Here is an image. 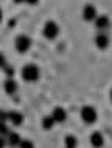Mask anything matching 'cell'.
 I'll list each match as a JSON object with an SVG mask.
<instances>
[{
    "label": "cell",
    "instance_id": "obj_8",
    "mask_svg": "<svg viewBox=\"0 0 112 148\" xmlns=\"http://www.w3.org/2000/svg\"><path fill=\"white\" fill-rule=\"evenodd\" d=\"M51 117L55 119V122L56 123H62V122H66V119H67V112H66V109L64 108H55L53 109V112H51Z\"/></svg>",
    "mask_w": 112,
    "mask_h": 148
},
{
    "label": "cell",
    "instance_id": "obj_20",
    "mask_svg": "<svg viewBox=\"0 0 112 148\" xmlns=\"http://www.w3.org/2000/svg\"><path fill=\"white\" fill-rule=\"evenodd\" d=\"M111 101H112V90H111Z\"/></svg>",
    "mask_w": 112,
    "mask_h": 148
},
{
    "label": "cell",
    "instance_id": "obj_5",
    "mask_svg": "<svg viewBox=\"0 0 112 148\" xmlns=\"http://www.w3.org/2000/svg\"><path fill=\"white\" fill-rule=\"evenodd\" d=\"M97 8L94 5H86L83 8V19L86 22H95V19H97Z\"/></svg>",
    "mask_w": 112,
    "mask_h": 148
},
{
    "label": "cell",
    "instance_id": "obj_9",
    "mask_svg": "<svg viewBox=\"0 0 112 148\" xmlns=\"http://www.w3.org/2000/svg\"><path fill=\"white\" fill-rule=\"evenodd\" d=\"M109 25H111V21H109L107 16H98V17L95 19V27H97L100 31L107 30V28H109Z\"/></svg>",
    "mask_w": 112,
    "mask_h": 148
},
{
    "label": "cell",
    "instance_id": "obj_12",
    "mask_svg": "<svg viewBox=\"0 0 112 148\" xmlns=\"http://www.w3.org/2000/svg\"><path fill=\"white\" fill-rule=\"evenodd\" d=\"M20 142H22V139L17 133H10L8 134V143H10V147H19Z\"/></svg>",
    "mask_w": 112,
    "mask_h": 148
},
{
    "label": "cell",
    "instance_id": "obj_1",
    "mask_svg": "<svg viewBox=\"0 0 112 148\" xmlns=\"http://www.w3.org/2000/svg\"><path fill=\"white\" fill-rule=\"evenodd\" d=\"M20 75H22L23 81L34 83V81H38V79H39V77H41V72H39L38 66H34V64H27V66L22 69Z\"/></svg>",
    "mask_w": 112,
    "mask_h": 148
},
{
    "label": "cell",
    "instance_id": "obj_13",
    "mask_svg": "<svg viewBox=\"0 0 112 148\" xmlns=\"http://www.w3.org/2000/svg\"><path fill=\"white\" fill-rule=\"evenodd\" d=\"M55 123L56 122H55V119L51 117V115H47V117L42 119V128H44V130H51Z\"/></svg>",
    "mask_w": 112,
    "mask_h": 148
},
{
    "label": "cell",
    "instance_id": "obj_11",
    "mask_svg": "<svg viewBox=\"0 0 112 148\" xmlns=\"http://www.w3.org/2000/svg\"><path fill=\"white\" fill-rule=\"evenodd\" d=\"M3 87H5V92L8 95H14L16 92H17V83L13 81V79H6Z\"/></svg>",
    "mask_w": 112,
    "mask_h": 148
},
{
    "label": "cell",
    "instance_id": "obj_7",
    "mask_svg": "<svg viewBox=\"0 0 112 148\" xmlns=\"http://www.w3.org/2000/svg\"><path fill=\"white\" fill-rule=\"evenodd\" d=\"M90 145L94 148H101L104 145V137H103L101 133H98V131H95V133L90 134Z\"/></svg>",
    "mask_w": 112,
    "mask_h": 148
},
{
    "label": "cell",
    "instance_id": "obj_15",
    "mask_svg": "<svg viewBox=\"0 0 112 148\" xmlns=\"http://www.w3.org/2000/svg\"><path fill=\"white\" fill-rule=\"evenodd\" d=\"M19 148H34V143L31 140H22L20 145H19Z\"/></svg>",
    "mask_w": 112,
    "mask_h": 148
},
{
    "label": "cell",
    "instance_id": "obj_14",
    "mask_svg": "<svg viewBox=\"0 0 112 148\" xmlns=\"http://www.w3.org/2000/svg\"><path fill=\"white\" fill-rule=\"evenodd\" d=\"M76 145H78V140L75 136H72V134L66 136V147L67 148H76Z\"/></svg>",
    "mask_w": 112,
    "mask_h": 148
},
{
    "label": "cell",
    "instance_id": "obj_6",
    "mask_svg": "<svg viewBox=\"0 0 112 148\" xmlns=\"http://www.w3.org/2000/svg\"><path fill=\"white\" fill-rule=\"evenodd\" d=\"M109 36L104 34V33H98L97 36H95V45L98 47L100 50H104L109 47Z\"/></svg>",
    "mask_w": 112,
    "mask_h": 148
},
{
    "label": "cell",
    "instance_id": "obj_10",
    "mask_svg": "<svg viewBox=\"0 0 112 148\" xmlns=\"http://www.w3.org/2000/svg\"><path fill=\"white\" fill-rule=\"evenodd\" d=\"M8 120H10L14 126H20L22 122H23V115L20 112H17V111H11V112H10V119H8Z\"/></svg>",
    "mask_w": 112,
    "mask_h": 148
},
{
    "label": "cell",
    "instance_id": "obj_18",
    "mask_svg": "<svg viewBox=\"0 0 112 148\" xmlns=\"http://www.w3.org/2000/svg\"><path fill=\"white\" fill-rule=\"evenodd\" d=\"M38 2H39V0H27L28 5H38Z\"/></svg>",
    "mask_w": 112,
    "mask_h": 148
},
{
    "label": "cell",
    "instance_id": "obj_19",
    "mask_svg": "<svg viewBox=\"0 0 112 148\" xmlns=\"http://www.w3.org/2000/svg\"><path fill=\"white\" fill-rule=\"evenodd\" d=\"M23 2H27V0H14V3H17V5L19 3H23Z\"/></svg>",
    "mask_w": 112,
    "mask_h": 148
},
{
    "label": "cell",
    "instance_id": "obj_3",
    "mask_svg": "<svg viewBox=\"0 0 112 148\" xmlns=\"http://www.w3.org/2000/svg\"><path fill=\"white\" fill-rule=\"evenodd\" d=\"M42 33H44V36H45L47 39H55L56 36L59 34V27H58V23L53 22V21L45 22V25H44Z\"/></svg>",
    "mask_w": 112,
    "mask_h": 148
},
{
    "label": "cell",
    "instance_id": "obj_16",
    "mask_svg": "<svg viewBox=\"0 0 112 148\" xmlns=\"http://www.w3.org/2000/svg\"><path fill=\"white\" fill-rule=\"evenodd\" d=\"M8 134H10V131H8V128H6V122H2V136L5 137Z\"/></svg>",
    "mask_w": 112,
    "mask_h": 148
},
{
    "label": "cell",
    "instance_id": "obj_17",
    "mask_svg": "<svg viewBox=\"0 0 112 148\" xmlns=\"http://www.w3.org/2000/svg\"><path fill=\"white\" fill-rule=\"evenodd\" d=\"M3 70H5V73L8 75V77H13V69H11V67H6V66H3Z\"/></svg>",
    "mask_w": 112,
    "mask_h": 148
},
{
    "label": "cell",
    "instance_id": "obj_4",
    "mask_svg": "<svg viewBox=\"0 0 112 148\" xmlns=\"http://www.w3.org/2000/svg\"><path fill=\"white\" fill-rule=\"evenodd\" d=\"M30 47H31V39L27 34L17 36V39H16V50L19 53H25V51L30 50Z\"/></svg>",
    "mask_w": 112,
    "mask_h": 148
},
{
    "label": "cell",
    "instance_id": "obj_2",
    "mask_svg": "<svg viewBox=\"0 0 112 148\" xmlns=\"http://www.w3.org/2000/svg\"><path fill=\"white\" fill-rule=\"evenodd\" d=\"M81 119L84 123H87V125H92V123L97 122L98 115H97V109L92 106H83L81 109Z\"/></svg>",
    "mask_w": 112,
    "mask_h": 148
}]
</instances>
